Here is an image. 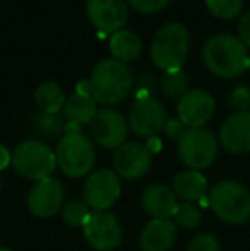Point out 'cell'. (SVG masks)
<instances>
[{"mask_svg":"<svg viewBox=\"0 0 250 251\" xmlns=\"http://www.w3.org/2000/svg\"><path fill=\"white\" fill-rule=\"evenodd\" d=\"M140 205L153 219H171L178 207V199L167 185H151L144 190Z\"/></svg>","mask_w":250,"mask_h":251,"instance_id":"obj_18","label":"cell"},{"mask_svg":"<svg viewBox=\"0 0 250 251\" xmlns=\"http://www.w3.org/2000/svg\"><path fill=\"white\" fill-rule=\"evenodd\" d=\"M12 166L23 178L40 181L55 171L57 155L41 140H24L12 152Z\"/></svg>","mask_w":250,"mask_h":251,"instance_id":"obj_6","label":"cell"},{"mask_svg":"<svg viewBox=\"0 0 250 251\" xmlns=\"http://www.w3.org/2000/svg\"><path fill=\"white\" fill-rule=\"evenodd\" d=\"M177 238V226L170 219H153L147 222L139 238L142 251H168Z\"/></svg>","mask_w":250,"mask_h":251,"instance_id":"obj_17","label":"cell"},{"mask_svg":"<svg viewBox=\"0 0 250 251\" xmlns=\"http://www.w3.org/2000/svg\"><path fill=\"white\" fill-rule=\"evenodd\" d=\"M178 120L187 128H200L214 115V100L202 89H192L178 100Z\"/></svg>","mask_w":250,"mask_h":251,"instance_id":"obj_15","label":"cell"},{"mask_svg":"<svg viewBox=\"0 0 250 251\" xmlns=\"http://www.w3.org/2000/svg\"><path fill=\"white\" fill-rule=\"evenodd\" d=\"M57 164L70 178H83L94 168L96 152L84 133H63L57 146Z\"/></svg>","mask_w":250,"mask_h":251,"instance_id":"obj_5","label":"cell"},{"mask_svg":"<svg viewBox=\"0 0 250 251\" xmlns=\"http://www.w3.org/2000/svg\"><path fill=\"white\" fill-rule=\"evenodd\" d=\"M151 162H153V154L144 144L125 142L113 155V171L117 173L118 178L134 181L142 178L149 171Z\"/></svg>","mask_w":250,"mask_h":251,"instance_id":"obj_13","label":"cell"},{"mask_svg":"<svg viewBox=\"0 0 250 251\" xmlns=\"http://www.w3.org/2000/svg\"><path fill=\"white\" fill-rule=\"evenodd\" d=\"M91 212L93 210L84 200H70L62 207V217L70 227H83Z\"/></svg>","mask_w":250,"mask_h":251,"instance_id":"obj_24","label":"cell"},{"mask_svg":"<svg viewBox=\"0 0 250 251\" xmlns=\"http://www.w3.org/2000/svg\"><path fill=\"white\" fill-rule=\"evenodd\" d=\"M110 50L118 62H134L139 58L140 51H142V41L136 33L122 29L110 36Z\"/></svg>","mask_w":250,"mask_h":251,"instance_id":"obj_21","label":"cell"},{"mask_svg":"<svg viewBox=\"0 0 250 251\" xmlns=\"http://www.w3.org/2000/svg\"><path fill=\"white\" fill-rule=\"evenodd\" d=\"M134 77L125 63L115 58H103L94 65L89 77L91 96L101 104H117L130 94Z\"/></svg>","mask_w":250,"mask_h":251,"instance_id":"obj_2","label":"cell"},{"mask_svg":"<svg viewBox=\"0 0 250 251\" xmlns=\"http://www.w3.org/2000/svg\"><path fill=\"white\" fill-rule=\"evenodd\" d=\"M120 178L111 169L91 173L83 186V199L93 210H108L120 197Z\"/></svg>","mask_w":250,"mask_h":251,"instance_id":"obj_9","label":"cell"},{"mask_svg":"<svg viewBox=\"0 0 250 251\" xmlns=\"http://www.w3.org/2000/svg\"><path fill=\"white\" fill-rule=\"evenodd\" d=\"M207 203L221 221L240 226L250 219V192L235 179L220 181L207 197Z\"/></svg>","mask_w":250,"mask_h":251,"instance_id":"obj_4","label":"cell"},{"mask_svg":"<svg viewBox=\"0 0 250 251\" xmlns=\"http://www.w3.org/2000/svg\"><path fill=\"white\" fill-rule=\"evenodd\" d=\"M86 12L98 33L115 34L127 23L125 0H87Z\"/></svg>","mask_w":250,"mask_h":251,"instance_id":"obj_14","label":"cell"},{"mask_svg":"<svg viewBox=\"0 0 250 251\" xmlns=\"http://www.w3.org/2000/svg\"><path fill=\"white\" fill-rule=\"evenodd\" d=\"M34 100H36L38 108L41 113H48V115H58L65 106V94H63L62 87L54 80L43 82L34 93Z\"/></svg>","mask_w":250,"mask_h":251,"instance_id":"obj_22","label":"cell"},{"mask_svg":"<svg viewBox=\"0 0 250 251\" xmlns=\"http://www.w3.org/2000/svg\"><path fill=\"white\" fill-rule=\"evenodd\" d=\"M238 38L245 47L250 48V10L242 16L240 24H238Z\"/></svg>","mask_w":250,"mask_h":251,"instance_id":"obj_32","label":"cell"},{"mask_svg":"<svg viewBox=\"0 0 250 251\" xmlns=\"http://www.w3.org/2000/svg\"><path fill=\"white\" fill-rule=\"evenodd\" d=\"M63 116L67 122L76 123V125H84L91 123L94 115L98 113L96 101L91 94H79L74 93L70 98H67L65 106H63Z\"/></svg>","mask_w":250,"mask_h":251,"instance_id":"obj_20","label":"cell"},{"mask_svg":"<svg viewBox=\"0 0 250 251\" xmlns=\"http://www.w3.org/2000/svg\"><path fill=\"white\" fill-rule=\"evenodd\" d=\"M34 126L45 137H57L65 130V116L48 115V113H38L34 116Z\"/></svg>","mask_w":250,"mask_h":251,"instance_id":"obj_25","label":"cell"},{"mask_svg":"<svg viewBox=\"0 0 250 251\" xmlns=\"http://www.w3.org/2000/svg\"><path fill=\"white\" fill-rule=\"evenodd\" d=\"M63 186L58 179L43 178L40 181H34L28 193V208L33 215L40 219H48L57 215L63 207Z\"/></svg>","mask_w":250,"mask_h":251,"instance_id":"obj_11","label":"cell"},{"mask_svg":"<svg viewBox=\"0 0 250 251\" xmlns=\"http://www.w3.org/2000/svg\"><path fill=\"white\" fill-rule=\"evenodd\" d=\"M171 190L177 195V199H182L189 203L204 201L207 193V179L200 171L185 169L173 178V188Z\"/></svg>","mask_w":250,"mask_h":251,"instance_id":"obj_19","label":"cell"},{"mask_svg":"<svg viewBox=\"0 0 250 251\" xmlns=\"http://www.w3.org/2000/svg\"><path fill=\"white\" fill-rule=\"evenodd\" d=\"M200 221H202V212L195 203H189V201L178 203L173 215L175 226H180L184 229H194L200 224Z\"/></svg>","mask_w":250,"mask_h":251,"instance_id":"obj_26","label":"cell"},{"mask_svg":"<svg viewBox=\"0 0 250 251\" xmlns=\"http://www.w3.org/2000/svg\"><path fill=\"white\" fill-rule=\"evenodd\" d=\"M0 251H12V250H9V248H5V246H0Z\"/></svg>","mask_w":250,"mask_h":251,"instance_id":"obj_35","label":"cell"},{"mask_svg":"<svg viewBox=\"0 0 250 251\" xmlns=\"http://www.w3.org/2000/svg\"><path fill=\"white\" fill-rule=\"evenodd\" d=\"M202 58L206 67L221 79H235L250 69L249 50L233 34H216L204 43Z\"/></svg>","mask_w":250,"mask_h":251,"instance_id":"obj_1","label":"cell"},{"mask_svg":"<svg viewBox=\"0 0 250 251\" xmlns=\"http://www.w3.org/2000/svg\"><path fill=\"white\" fill-rule=\"evenodd\" d=\"M178 155L192 171L209 168L218 155V139L207 128H187L178 140Z\"/></svg>","mask_w":250,"mask_h":251,"instance_id":"obj_7","label":"cell"},{"mask_svg":"<svg viewBox=\"0 0 250 251\" xmlns=\"http://www.w3.org/2000/svg\"><path fill=\"white\" fill-rule=\"evenodd\" d=\"M161 89L163 94L170 100H180L184 94L189 93V79L184 70H171L165 72L161 77Z\"/></svg>","mask_w":250,"mask_h":251,"instance_id":"obj_23","label":"cell"},{"mask_svg":"<svg viewBox=\"0 0 250 251\" xmlns=\"http://www.w3.org/2000/svg\"><path fill=\"white\" fill-rule=\"evenodd\" d=\"M230 102L237 111H250V89L245 86H238L231 91Z\"/></svg>","mask_w":250,"mask_h":251,"instance_id":"obj_30","label":"cell"},{"mask_svg":"<svg viewBox=\"0 0 250 251\" xmlns=\"http://www.w3.org/2000/svg\"><path fill=\"white\" fill-rule=\"evenodd\" d=\"M165 133L170 140H180V137L184 135V132L187 130V126L180 122V120H167L165 123Z\"/></svg>","mask_w":250,"mask_h":251,"instance_id":"obj_31","label":"cell"},{"mask_svg":"<svg viewBox=\"0 0 250 251\" xmlns=\"http://www.w3.org/2000/svg\"><path fill=\"white\" fill-rule=\"evenodd\" d=\"M89 125L94 140L105 149H118L124 146L129 135V122L113 108L98 109Z\"/></svg>","mask_w":250,"mask_h":251,"instance_id":"obj_10","label":"cell"},{"mask_svg":"<svg viewBox=\"0 0 250 251\" xmlns=\"http://www.w3.org/2000/svg\"><path fill=\"white\" fill-rule=\"evenodd\" d=\"M167 109L154 98L136 101L129 113V126L139 137H156L167 123Z\"/></svg>","mask_w":250,"mask_h":251,"instance_id":"obj_12","label":"cell"},{"mask_svg":"<svg viewBox=\"0 0 250 251\" xmlns=\"http://www.w3.org/2000/svg\"><path fill=\"white\" fill-rule=\"evenodd\" d=\"M10 162H12V154H10L5 146L0 144V171H3L5 168H9Z\"/></svg>","mask_w":250,"mask_h":251,"instance_id":"obj_33","label":"cell"},{"mask_svg":"<svg viewBox=\"0 0 250 251\" xmlns=\"http://www.w3.org/2000/svg\"><path fill=\"white\" fill-rule=\"evenodd\" d=\"M146 147H147V151H149L151 154H156V152L161 149V140L158 139V137H151V139L147 140Z\"/></svg>","mask_w":250,"mask_h":251,"instance_id":"obj_34","label":"cell"},{"mask_svg":"<svg viewBox=\"0 0 250 251\" xmlns=\"http://www.w3.org/2000/svg\"><path fill=\"white\" fill-rule=\"evenodd\" d=\"M189 251H221V243L211 232H202L190 241Z\"/></svg>","mask_w":250,"mask_h":251,"instance_id":"obj_28","label":"cell"},{"mask_svg":"<svg viewBox=\"0 0 250 251\" xmlns=\"http://www.w3.org/2000/svg\"><path fill=\"white\" fill-rule=\"evenodd\" d=\"M220 142L230 154L250 152V111H237L224 120L220 130Z\"/></svg>","mask_w":250,"mask_h":251,"instance_id":"obj_16","label":"cell"},{"mask_svg":"<svg viewBox=\"0 0 250 251\" xmlns=\"http://www.w3.org/2000/svg\"><path fill=\"white\" fill-rule=\"evenodd\" d=\"M190 34L180 23H168L158 29L151 45V58L158 69L165 72L180 70L187 60Z\"/></svg>","mask_w":250,"mask_h":251,"instance_id":"obj_3","label":"cell"},{"mask_svg":"<svg viewBox=\"0 0 250 251\" xmlns=\"http://www.w3.org/2000/svg\"><path fill=\"white\" fill-rule=\"evenodd\" d=\"M83 229L86 241L96 251H113L122 243V226L108 210H93Z\"/></svg>","mask_w":250,"mask_h":251,"instance_id":"obj_8","label":"cell"},{"mask_svg":"<svg viewBox=\"0 0 250 251\" xmlns=\"http://www.w3.org/2000/svg\"><path fill=\"white\" fill-rule=\"evenodd\" d=\"M211 14L220 19H233L244 9V0H206Z\"/></svg>","mask_w":250,"mask_h":251,"instance_id":"obj_27","label":"cell"},{"mask_svg":"<svg viewBox=\"0 0 250 251\" xmlns=\"http://www.w3.org/2000/svg\"><path fill=\"white\" fill-rule=\"evenodd\" d=\"M127 2L139 14H156L163 10L170 0H127Z\"/></svg>","mask_w":250,"mask_h":251,"instance_id":"obj_29","label":"cell"}]
</instances>
